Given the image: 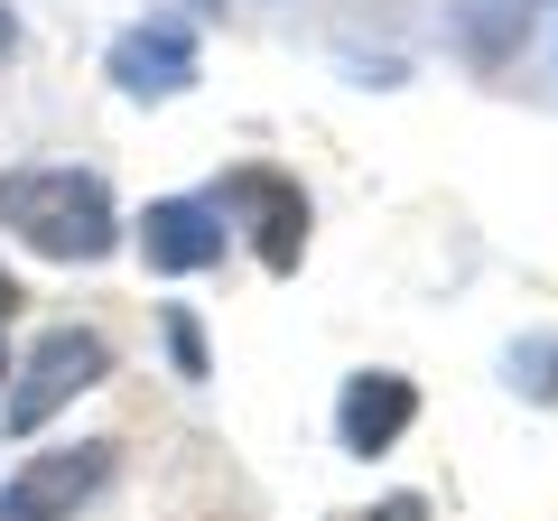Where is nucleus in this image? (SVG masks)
Wrapping results in <instances>:
<instances>
[{
  "label": "nucleus",
  "instance_id": "obj_13",
  "mask_svg": "<svg viewBox=\"0 0 558 521\" xmlns=\"http://www.w3.org/2000/svg\"><path fill=\"white\" fill-rule=\"evenodd\" d=\"M10 307H20V289H10V280H0V317H10Z\"/></svg>",
  "mask_w": 558,
  "mask_h": 521
},
{
  "label": "nucleus",
  "instance_id": "obj_5",
  "mask_svg": "<svg viewBox=\"0 0 558 521\" xmlns=\"http://www.w3.org/2000/svg\"><path fill=\"white\" fill-rule=\"evenodd\" d=\"M410 420H418L410 373H354V381H344V401H336L344 457H391V447L410 438Z\"/></svg>",
  "mask_w": 558,
  "mask_h": 521
},
{
  "label": "nucleus",
  "instance_id": "obj_4",
  "mask_svg": "<svg viewBox=\"0 0 558 521\" xmlns=\"http://www.w3.org/2000/svg\"><path fill=\"white\" fill-rule=\"evenodd\" d=\"M233 252V223H223L215 196H159L140 215V260L159 270V280H196V270H223Z\"/></svg>",
  "mask_w": 558,
  "mask_h": 521
},
{
  "label": "nucleus",
  "instance_id": "obj_3",
  "mask_svg": "<svg viewBox=\"0 0 558 521\" xmlns=\"http://www.w3.org/2000/svg\"><path fill=\"white\" fill-rule=\"evenodd\" d=\"M121 447L112 438H75V447H38L20 475L0 484V521H75L84 502L112 484Z\"/></svg>",
  "mask_w": 558,
  "mask_h": 521
},
{
  "label": "nucleus",
  "instance_id": "obj_2",
  "mask_svg": "<svg viewBox=\"0 0 558 521\" xmlns=\"http://www.w3.org/2000/svg\"><path fill=\"white\" fill-rule=\"evenodd\" d=\"M102 373H112V344H102L94 326H47V336L28 344V363L10 373V391H0V428H10V438H38V428L57 420L75 391H94Z\"/></svg>",
  "mask_w": 558,
  "mask_h": 521
},
{
  "label": "nucleus",
  "instance_id": "obj_10",
  "mask_svg": "<svg viewBox=\"0 0 558 521\" xmlns=\"http://www.w3.org/2000/svg\"><path fill=\"white\" fill-rule=\"evenodd\" d=\"M363 521H418V502H391V512H363Z\"/></svg>",
  "mask_w": 558,
  "mask_h": 521
},
{
  "label": "nucleus",
  "instance_id": "obj_8",
  "mask_svg": "<svg viewBox=\"0 0 558 521\" xmlns=\"http://www.w3.org/2000/svg\"><path fill=\"white\" fill-rule=\"evenodd\" d=\"M512 391H531V401H558V344H549V336L512 344Z\"/></svg>",
  "mask_w": 558,
  "mask_h": 521
},
{
  "label": "nucleus",
  "instance_id": "obj_11",
  "mask_svg": "<svg viewBox=\"0 0 558 521\" xmlns=\"http://www.w3.org/2000/svg\"><path fill=\"white\" fill-rule=\"evenodd\" d=\"M10 47H20V20H10V10H0V57H10Z\"/></svg>",
  "mask_w": 558,
  "mask_h": 521
},
{
  "label": "nucleus",
  "instance_id": "obj_7",
  "mask_svg": "<svg viewBox=\"0 0 558 521\" xmlns=\"http://www.w3.org/2000/svg\"><path fill=\"white\" fill-rule=\"evenodd\" d=\"M215 205H260V260L270 270H299V252H307V196L279 168H242L233 186H215Z\"/></svg>",
  "mask_w": 558,
  "mask_h": 521
},
{
  "label": "nucleus",
  "instance_id": "obj_12",
  "mask_svg": "<svg viewBox=\"0 0 558 521\" xmlns=\"http://www.w3.org/2000/svg\"><path fill=\"white\" fill-rule=\"evenodd\" d=\"M10 373H20V363H10V336H0V391H10Z\"/></svg>",
  "mask_w": 558,
  "mask_h": 521
},
{
  "label": "nucleus",
  "instance_id": "obj_6",
  "mask_svg": "<svg viewBox=\"0 0 558 521\" xmlns=\"http://www.w3.org/2000/svg\"><path fill=\"white\" fill-rule=\"evenodd\" d=\"M112 84L121 94H186L196 84V28L186 20H140L112 38Z\"/></svg>",
  "mask_w": 558,
  "mask_h": 521
},
{
  "label": "nucleus",
  "instance_id": "obj_9",
  "mask_svg": "<svg viewBox=\"0 0 558 521\" xmlns=\"http://www.w3.org/2000/svg\"><path fill=\"white\" fill-rule=\"evenodd\" d=\"M168 354H178L186 381H205V326L186 317V307H168Z\"/></svg>",
  "mask_w": 558,
  "mask_h": 521
},
{
  "label": "nucleus",
  "instance_id": "obj_1",
  "mask_svg": "<svg viewBox=\"0 0 558 521\" xmlns=\"http://www.w3.org/2000/svg\"><path fill=\"white\" fill-rule=\"evenodd\" d=\"M0 233H20L47 260H102L121 242V215L94 168H10L0 178Z\"/></svg>",
  "mask_w": 558,
  "mask_h": 521
}]
</instances>
